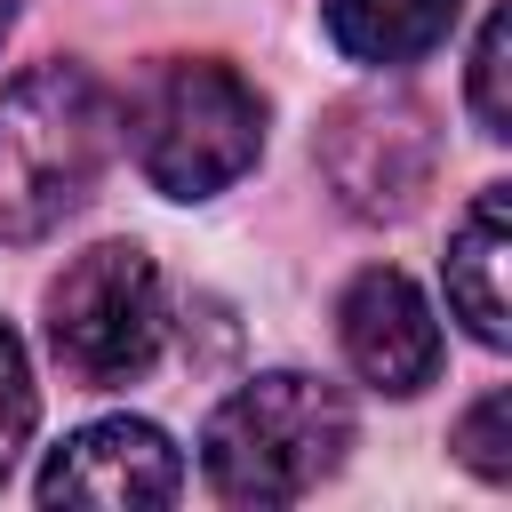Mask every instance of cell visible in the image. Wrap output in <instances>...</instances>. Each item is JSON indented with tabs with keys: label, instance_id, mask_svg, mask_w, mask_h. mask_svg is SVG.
Instances as JSON below:
<instances>
[{
	"label": "cell",
	"instance_id": "obj_9",
	"mask_svg": "<svg viewBox=\"0 0 512 512\" xmlns=\"http://www.w3.org/2000/svg\"><path fill=\"white\" fill-rule=\"evenodd\" d=\"M456 8L464 0H320V24L328 40L368 64V72H400L416 56H432L448 32H456Z\"/></svg>",
	"mask_w": 512,
	"mask_h": 512
},
{
	"label": "cell",
	"instance_id": "obj_5",
	"mask_svg": "<svg viewBox=\"0 0 512 512\" xmlns=\"http://www.w3.org/2000/svg\"><path fill=\"white\" fill-rule=\"evenodd\" d=\"M312 160L328 176V192L384 224V216H408L424 192H432V168H440V136H432V112L416 96H352L328 112V128L312 136Z\"/></svg>",
	"mask_w": 512,
	"mask_h": 512
},
{
	"label": "cell",
	"instance_id": "obj_12",
	"mask_svg": "<svg viewBox=\"0 0 512 512\" xmlns=\"http://www.w3.org/2000/svg\"><path fill=\"white\" fill-rule=\"evenodd\" d=\"M456 456H464L480 480H512V392L472 400V416L456 424Z\"/></svg>",
	"mask_w": 512,
	"mask_h": 512
},
{
	"label": "cell",
	"instance_id": "obj_8",
	"mask_svg": "<svg viewBox=\"0 0 512 512\" xmlns=\"http://www.w3.org/2000/svg\"><path fill=\"white\" fill-rule=\"evenodd\" d=\"M504 256H512V192L488 184L472 192V208L448 232V312L496 352L512 336V304H504Z\"/></svg>",
	"mask_w": 512,
	"mask_h": 512
},
{
	"label": "cell",
	"instance_id": "obj_10",
	"mask_svg": "<svg viewBox=\"0 0 512 512\" xmlns=\"http://www.w3.org/2000/svg\"><path fill=\"white\" fill-rule=\"evenodd\" d=\"M32 424H40V384H32L24 336L0 320V488H8V472H16V456H24V440H32Z\"/></svg>",
	"mask_w": 512,
	"mask_h": 512
},
{
	"label": "cell",
	"instance_id": "obj_2",
	"mask_svg": "<svg viewBox=\"0 0 512 512\" xmlns=\"http://www.w3.org/2000/svg\"><path fill=\"white\" fill-rule=\"evenodd\" d=\"M120 136L160 200H216L264 152V96L224 56H160L128 88Z\"/></svg>",
	"mask_w": 512,
	"mask_h": 512
},
{
	"label": "cell",
	"instance_id": "obj_11",
	"mask_svg": "<svg viewBox=\"0 0 512 512\" xmlns=\"http://www.w3.org/2000/svg\"><path fill=\"white\" fill-rule=\"evenodd\" d=\"M512 16L496 8L488 24H480V48H472V120H480V136H512Z\"/></svg>",
	"mask_w": 512,
	"mask_h": 512
},
{
	"label": "cell",
	"instance_id": "obj_6",
	"mask_svg": "<svg viewBox=\"0 0 512 512\" xmlns=\"http://www.w3.org/2000/svg\"><path fill=\"white\" fill-rule=\"evenodd\" d=\"M40 504H112V512H136V504H176L184 496V456L160 424L144 416H96L80 424L48 464H40Z\"/></svg>",
	"mask_w": 512,
	"mask_h": 512
},
{
	"label": "cell",
	"instance_id": "obj_1",
	"mask_svg": "<svg viewBox=\"0 0 512 512\" xmlns=\"http://www.w3.org/2000/svg\"><path fill=\"white\" fill-rule=\"evenodd\" d=\"M120 144V96L56 56L16 80H0V240H48L64 216L88 208L104 160Z\"/></svg>",
	"mask_w": 512,
	"mask_h": 512
},
{
	"label": "cell",
	"instance_id": "obj_3",
	"mask_svg": "<svg viewBox=\"0 0 512 512\" xmlns=\"http://www.w3.org/2000/svg\"><path fill=\"white\" fill-rule=\"evenodd\" d=\"M352 448V400L328 376L272 368L216 400L200 432V472L224 504H296Z\"/></svg>",
	"mask_w": 512,
	"mask_h": 512
},
{
	"label": "cell",
	"instance_id": "obj_13",
	"mask_svg": "<svg viewBox=\"0 0 512 512\" xmlns=\"http://www.w3.org/2000/svg\"><path fill=\"white\" fill-rule=\"evenodd\" d=\"M16 8H24V0H0V40H8V24H16Z\"/></svg>",
	"mask_w": 512,
	"mask_h": 512
},
{
	"label": "cell",
	"instance_id": "obj_4",
	"mask_svg": "<svg viewBox=\"0 0 512 512\" xmlns=\"http://www.w3.org/2000/svg\"><path fill=\"white\" fill-rule=\"evenodd\" d=\"M160 264L136 240H96L48 280V352L72 384H136L160 352Z\"/></svg>",
	"mask_w": 512,
	"mask_h": 512
},
{
	"label": "cell",
	"instance_id": "obj_7",
	"mask_svg": "<svg viewBox=\"0 0 512 512\" xmlns=\"http://www.w3.org/2000/svg\"><path fill=\"white\" fill-rule=\"evenodd\" d=\"M336 344H344L352 376L392 400H408L440 376V320H432L424 288L392 264L352 272V288L336 296Z\"/></svg>",
	"mask_w": 512,
	"mask_h": 512
}]
</instances>
